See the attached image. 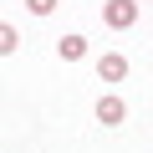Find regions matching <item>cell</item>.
Wrapping results in <instances>:
<instances>
[{"instance_id": "1", "label": "cell", "mask_w": 153, "mask_h": 153, "mask_svg": "<svg viewBox=\"0 0 153 153\" xmlns=\"http://www.w3.org/2000/svg\"><path fill=\"white\" fill-rule=\"evenodd\" d=\"M102 21H107L112 31H128V26L138 21V0H107V5H102Z\"/></svg>"}, {"instance_id": "2", "label": "cell", "mask_w": 153, "mask_h": 153, "mask_svg": "<svg viewBox=\"0 0 153 153\" xmlns=\"http://www.w3.org/2000/svg\"><path fill=\"white\" fill-rule=\"evenodd\" d=\"M123 117H128V102L112 97V92H102V97H97V123H102V128H117Z\"/></svg>"}, {"instance_id": "3", "label": "cell", "mask_w": 153, "mask_h": 153, "mask_svg": "<svg viewBox=\"0 0 153 153\" xmlns=\"http://www.w3.org/2000/svg\"><path fill=\"white\" fill-rule=\"evenodd\" d=\"M97 76H102V82H123V76H128V56L107 51V56L97 61Z\"/></svg>"}, {"instance_id": "4", "label": "cell", "mask_w": 153, "mask_h": 153, "mask_svg": "<svg viewBox=\"0 0 153 153\" xmlns=\"http://www.w3.org/2000/svg\"><path fill=\"white\" fill-rule=\"evenodd\" d=\"M56 51H61V61H82L87 56V36H61Z\"/></svg>"}, {"instance_id": "5", "label": "cell", "mask_w": 153, "mask_h": 153, "mask_svg": "<svg viewBox=\"0 0 153 153\" xmlns=\"http://www.w3.org/2000/svg\"><path fill=\"white\" fill-rule=\"evenodd\" d=\"M16 46H21V31L16 26H0V56H16Z\"/></svg>"}, {"instance_id": "6", "label": "cell", "mask_w": 153, "mask_h": 153, "mask_svg": "<svg viewBox=\"0 0 153 153\" xmlns=\"http://www.w3.org/2000/svg\"><path fill=\"white\" fill-rule=\"evenodd\" d=\"M56 5H61V0H26V10H31V16H51Z\"/></svg>"}]
</instances>
